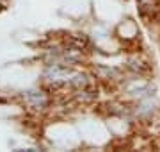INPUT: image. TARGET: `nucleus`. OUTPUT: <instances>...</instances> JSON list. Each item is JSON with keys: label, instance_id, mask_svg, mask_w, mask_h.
Returning a JSON list of instances; mask_svg holds the SVG:
<instances>
[{"label": "nucleus", "instance_id": "39448f33", "mask_svg": "<svg viewBox=\"0 0 160 152\" xmlns=\"http://www.w3.org/2000/svg\"><path fill=\"white\" fill-rule=\"evenodd\" d=\"M69 47L75 48V50H86L87 47H89V38L84 34H75L69 38Z\"/></svg>", "mask_w": 160, "mask_h": 152}, {"label": "nucleus", "instance_id": "f257e3e1", "mask_svg": "<svg viewBox=\"0 0 160 152\" xmlns=\"http://www.w3.org/2000/svg\"><path fill=\"white\" fill-rule=\"evenodd\" d=\"M94 73H96L102 81H107V82H121L123 81V75L121 72L114 66H105V64H98L94 66Z\"/></svg>", "mask_w": 160, "mask_h": 152}, {"label": "nucleus", "instance_id": "7ed1b4c3", "mask_svg": "<svg viewBox=\"0 0 160 152\" xmlns=\"http://www.w3.org/2000/svg\"><path fill=\"white\" fill-rule=\"evenodd\" d=\"M137 6L142 16H157L160 11V0H137Z\"/></svg>", "mask_w": 160, "mask_h": 152}, {"label": "nucleus", "instance_id": "f03ea898", "mask_svg": "<svg viewBox=\"0 0 160 152\" xmlns=\"http://www.w3.org/2000/svg\"><path fill=\"white\" fill-rule=\"evenodd\" d=\"M126 70H130L132 73H137V75H142V73L149 72V64L139 56H132L126 59Z\"/></svg>", "mask_w": 160, "mask_h": 152}, {"label": "nucleus", "instance_id": "423d86ee", "mask_svg": "<svg viewBox=\"0 0 160 152\" xmlns=\"http://www.w3.org/2000/svg\"><path fill=\"white\" fill-rule=\"evenodd\" d=\"M27 99H29V102L34 107H45L46 106V97L41 91H30L29 95H27Z\"/></svg>", "mask_w": 160, "mask_h": 152}, {"label": "nucleus", "instance_id": "20e7f679", "mask_svg": "<svg viewBox=\"0 0 160 152\" xmlns=\"http://www.w3.org/2000/svg\"><path fill=\"white\" fill-rule=\"evenodd\" d=\"M155 113V107H153V102H149V100H141L139 106L135 107V115L139 118H148L151 117Z\"/></svg>", "mask_w": 160, "mask_h": 152}]
</instances>
